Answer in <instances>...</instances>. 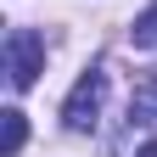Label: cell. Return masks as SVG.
Listing matches in <instances>:
<instances>
[{
  "mask_svg": "<svg viewBox=\"0 0 157 157\" xmlns=\"http://www.w3.org/2000/svg\"><path fill=\"white\" fill-rule=\"evenodd\" d=\"M101 95H107V73H101V67H84L78 84L67 90V101H62V124H67L73 135H90L95 118H101Z\"/></svg>",
  "mask_w": 157,
  "mask_h": 157,
  "instance_id": "6da1fadb",
  "label": "cell"
},
{
  "mask_svg": "<svg viewBox=\"0 0 157 157\" xmlns=\"http://www.w3.org/2000/svg\"><path fill=\"white\" fill-rule=\"evenodd\" d=\"M135 157H157V140H146V146H140V151H135Z\"/></svg>",
  "mask_w": 157,
  "mask_h": 157,
  "instance_id": "8992f818",
  "label": "cell"
},
{
  "mask_svg": "<svg viewBox=\"0 0 157 157\" xmlns=\"http://www.w3.org/2000/svg\"><path fill=\"white\" fill-rule=\"evenodd\" d=\"M129 118L146 124V129H157V84H140V90L129 95Z\"/></svg>",
  "mask_w": 157,
  "mask_h": 157,
  "instance_id": "277c9868",
  "label": "cell"
},
{
  "mask_svg": "<svg viewBox=\"0 0 157 157\" xmlns=\"http://www.w3.org/2000/svg\"><path fill=\"white\" fill-rule=\"evenodd\" d=\"M0 124H6V135H0V151H6V157H17V151H23V140H28L23 112H17V107H6V112H0Z\"/></svg>",
  "mask_w": 157,
  "mask_h": 157,
  "instance_id": "3957f363",
  "label": "cell"
},
{
  "mask_svg": "<svg viewBox=\"0 0 157 157\" xmlns=\"http://www.w3.org/2000/svg\"><path fill=\"white\" fill-rule=\"evenodd\" d=\"M129 39H135V45H140V51H151V45H157V6H151V11L140 17V23L129 28Z\"/></svg>",
  "mask_w": 157,
  "mask_h": 157,
  "instance_id": "5b68a950",
  "label": "cell"
},
{
  "mask_svg": "<svg viewBox=\"0 0 157 157\" xmlns=\"http://www.w3.org/2000/svg\"><path fill=\"white\" fill-rule=\"evenodd\" d=\"M39 73H45V39L34 28H11L6 34V78H11V90H28Z\"/></svg>",
  "mask_w": 157,
  "mask_h": 157,
  "instance_id": "7a4b0ae2",
  "label": "cell"
}]
</instances>
